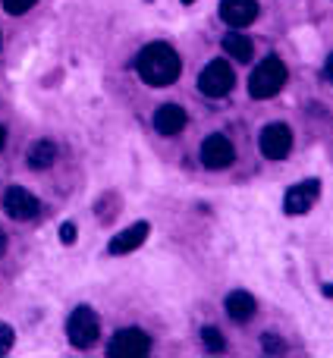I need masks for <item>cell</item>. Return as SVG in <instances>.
I'll return each mask as SVG.
<instances>
[{"instance_id": "1", "label": "cell", "mask_w": 333, "mask_h": 358, "mask_svg": "<svg viewBox=\"0 0 333 358\" xmlns=\"http://www.w3.org/2000/svg\"><path fill=\"white\" fill-rule=\"evenodd\" d=\"M136 73L145 85L164 88V85H173V82L179 79L183 60H179V54L170 48V44L155 41V44H148V48H142V54H139V60H136Z\"/></svg>"}, {"instance_id": "2", "label": "cell", "mask_w": 333, "mask_h": 358, "mask_svg": "<svg viewBox=\"0 0 333 358\" xmlns=\"http://www.w3.org/2000/svg\"><path fill=\"white\" fill-rule=\"evenodd\" d=\"M283 85H286L283 60L267 57V60L258 63V69H255L252 79H248V94H252L255 101H267V98H274V94H280V88Z\"/></svg>"}, {"instance_id": "3", "label": "cell", "mask_w": 333, "mask_h": 358, "mask_svg": "<svg viewBox=\"0 0 333 358\" xmlns=\"http://www.w3.org/2000/svg\"><path fill=\"white\" fill-rule=\"evenodd\" d=\"M233 85H236V73L227 60H211L208 66H204V73L198 76L201 94L204 98H214V101L227 98V94L233 92Z\"/></svg>"}, {"instance_id": "4", "label": "cell", "mask_w": 333, "mask_h": 358, "mask_svg": "<svg viewBox=\"0 0 333 358\" xmlns=\"http://www.w3.org/2000/svg\"><path fill=\"white\" fill-rule=\"evenodd\" d=\"M101 334V324H98V315H94L88 305H79V308L69 315L66 321V336H69V346L76 349H88L94 346V340H98Z\"/></svg>"}, {"instance_id": "5", "label": "cell", "mask_w": 333, "mask_h": 358, "mask_svg": "<svg viewBox=\"0 0 333 358\" xmlns=\"http://www.w3.org/2000/svg\"><path fill=\"white\" fill-rule=\"evenodd\" d=\"M148 352H151V336L136 327L117 330L111 346H107V355L111 358H145Z\"/></svg>"}, {"instance_id": "6", "label": "cell", "mask_w": 333, "mask_h": 358, "mask_svg": "<svg viewBox=\"0 0 333 358\" xmlns=\"http://www.w3.org/2000/svg\"><path fill=\"white\" fill-rule=\"evenodd\" d=\"M292 148V129L286 123H271L261 129V155L267 161H283Z\"/></svg>"}, {"instance_id": "7", "label": "cell", "mask_w": 333, "mask_h": 358, "mask_svg": "<svg viewBox=\"0 0 333 358\" xmlns=\"http://www.w3.org/2000/svg\"><path fill=\"white\" fill-rule=\"evenodd\" d=\"M236 161V148H233V142H229L227 136H208L201 142V164L208 170H223V167H229V164Z\"/></svg>"}, {"instance_id": "8", "label": "cell", "mask_w": 333, "mask_h": 358, "mask_svg": "<svg viewBox=\"0 0 333 358\" xmlns=\"http://www.w3.org/2000/svg\"><path fill=\"white\" fill-rule=\"evenodd\" d=\"M3 210L13 220H31V217H38V210H41V201H38L29 189L10 185V189L3 192Z\"/></svg>"}, {"instance_id": "9", "label": "cell", "mask_w": 333, "mask_h": 358, "mask_svg": "<svg viewBox=\"0 0 333 358\" xmlns=\"http://www.w3.org/2000/svg\"><path fill=\"white\" fill-rule=\"evenodd\" d=\"M318 198H321V179H305V182L292 185L286 192L283 210L286 214H305V210H311L318 204Z\"/></svg>"}, {"instance_id": "10", "label": "cell", "mask_w": 333, "mask_h": 358, "mask_svg": "<svg viewBox=\"0 0 333 358\" xmlns=\"http://www.w3.org/2000/svg\"><path fill=\"white\" fill-rule=\"evenodd\" d=\"M220 19L229 29H246L258 19V3L255 0H220Z\"/></svg>"}, {"instance_id": "11", "label": "cell", "mask_w": 333, "mask_h": 358, "mask_svg": "<svg viewBox=\"0 0 333 358\" xmlns=\"http://www.w3.org/2000/svg\"><path fill=\"white\" fill-rule=\"evenodd\" d=\"M148 233H151V223H145V220L132 223V227L120 229V233L113 236L111 245H107V252H111V255H129V252H136V248H142V242L148 239Z\"/></svg>"}, {"instance_id": "12", "label": "cell", "mask_w": 333, "mask_h": 358, "mask_svg": "<svg viewBox=\"0 0 333 358\" xmlns=\"http://www.w3.org/2000/svg\"><path fill=\"white\" fill-rule=\"evenodd\" d=\"M185 123H189V117H185V110L176 104H164V107H157V113H155V129L161 132V136H179V132L185 129Z\"/></svg>"}, {"instance_id": "13", "label": "cell", "mask_w": 333, "mask_h": 358, "mask_svg": "<svg viewBox=\"0 0 333 358\" xmlns=\"http://www.w3.org/2000/svg\"><path fill=\"white\" fill-rule=\"evenodd\" d=\"M227 315L233 317V321H248V317L255 315L252 292H242V289L229 292V296H227Z\"/></svg>"}, {"instance_id": "14", "label": "cell", "mask_w": 333, "mask_h": 358, "mask_svg": "<svg viewBox=\"0 0 333 358\" xmlns=\"http://www.w3.org/2000/svg\"><path fill=\"white\" fill-rule=\"evenodd\" d=\"M223 48H227V54L233 57V60H239V63L252 60V54H255V44L248 41L246 35H239V31H229V35L223 38Z\"/></svg>"}, {"instance_id": "15", "label": "cell", "mask_w": 333, "mask_h": 358, "mask_svg": "<svg viewBox=\"0 0 333 358\" xmlns=\"http://www.w3.org/2000/svg\"><path fill=\"white\" fill-rule=\"evenodd\" d=\"M54 157H57V151H54V145H50V142H35L29 148V164L35 170L50 167V164H54Z\"/></svg>"}, {"instance_id": "16", "label": "cell", "mask_w": 333, "mask_h": 358, "mask_svg": "<svg viewBox=\"0 0 333 358\" xmlns=\"http://www.w3.org/2000/svg\"><path fill=\"white\" fill-rule=\"evenodd\" d=\"M201 340H204V346H208V352H223V334L217 327H204L201 330Z\"/></svg>"}, {"instance_id": "17", "label": "cell", "mask_w": 333, "mask_h": 358, "mask_svg": "<svg viewBox=\"0 0 333 358\" xmlns=\"http://www.w3.org/2000/svg\"><path fill=\"white\" fill-rule=\"evenodd\" d=\"M35 3L38 0H3V10L10 13V16H22V13H29Z\"/></svg>"}, {"instance_id": "18", "label": "cell", "mask_w": 333, "mask_h": 358, "mask_svg": "<svg viewBox=\"0 0 333 358\" xmlns=\"http://www.w3.org/2000/svg\"><path fill=\"white\" fill-rule=\"evenodd\" d=\"M13 340H16V334H13L10 324H0V355H6L13 349Z\"/></svg>"}, {"instance_id": "19", "label": "cell", "mask_w": 333, "mask_h": 358, "mask_svg": "<svg viewBox=\"0 0 333 358\" xmlns=\"http://www.w3.org/2000/svg\"><path fill=\"white\" fill-rule=\"evenodd\" d=\"M261 346H264V352H267V355H271V352H274V355L283 352V343H280L277 336H264V340H261Z\"/></svg>"}, {"instance_id": "20", "label": "cell", "mask_w": 333, "mask_h": 358, "mask_svg": "<svg viewBox=\"0 0 333 358\" xmlns=\"http://www.w3.org/2000/svg\"><path fill=\"white\" fill-rule=\"evenodd\" d=\"M60 239H63V242H73V239H76V223H63Z\"/></svg>"}, {"instance_id": "21", "label": "cell", "mask_w": 333, "mask_h": 358, "mask_svg": "<svg viewBox=\"0 0 333 358\" xmlns=\"http://www.w3.org/2000/svg\"><path fill=\"white\" fill-rule=\"evenodd\" d=\"M3 145H6V132H3V126H0V151H3Z\"/></svg>"}, {"instance_id": "22", "label": "cell", "mask_w": 333, "mask_h": 358, "mask_svg": "<svg viewBox=\"0 0 333 358\" xmlns=\"http://www.w3.org/2000/svg\"><path fill=\"white\" fill-rule=\"evenodd\" d=\"M3 252H6V236L0 233V255H3Z\"/></svg>"}, {"instance_id": "23", "label": "cell", "mask_w": 333, "mask_h": 358, "mask_svg": "<svg viewBox=\"0 0 333 358\" xmlns=\"http://www.w3.org/2000/svg\"><path fill=\"white\" fill-rule=\"evenodd\" d=\"M183 3H195V0H183Z\"/></svg>"}]
</instances>
